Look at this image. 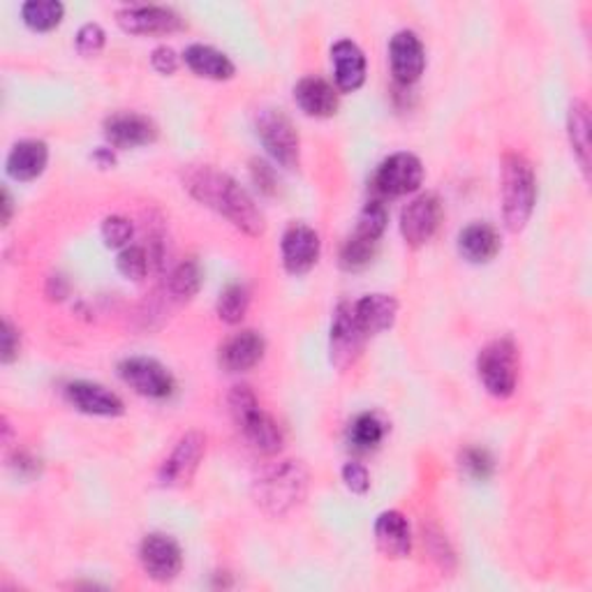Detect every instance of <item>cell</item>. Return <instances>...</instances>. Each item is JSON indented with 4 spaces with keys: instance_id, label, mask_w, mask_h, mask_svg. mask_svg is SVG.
<instances>
[{
    "instance_id": "cell-28",
    "label": "cell",
    "mask_w": 592,
    "mask_h": 592,
    "mask_svg": "<svg viewBox=\"0 0 592 592\" xmlns=\"http://www.w3.org/2000/svg\"><path fill=\"white\" fill-rule=\"evenodd\" d=\"M65 16V5L59 0H28L22 5L24 24L35 33H49L59 28Z\"/></svg>"
},
{
    "instance_id": "cell-35",
    "label": "cell",
    "mask_w": 592,
    "mask_h": 592,
    "mask_svg": "<svg viewBox=\"0 0 592 592\" xmlns=\"http://www.w3.org/2000/svg\"><path fill=\"white\" fill-rule=\"evenodd\" d=\"M102 241L107 247H128L132 237H135V227L123 216H109L102 220Z\"/></svg>"
},
{
    "instance_id": "cell-21",
    "label": "cell",
    "mask_w": 592,
    "mask_h": 592,
    "mask_svg": "<svg viewBox=\"0 0 592 592\" xmlns=\"http://www.w3.org/2000/svg\"><path fill=\"white\" fill-rule=\"evenodd\" d=\"M336 86L342 93H354L366 84V56L352 40H338L331 47Z\"/></svg>"
},
{
    "instance_id": "cell-2",
    "label": "cell",
    "mask_w": 592,
    "mask_h": 592,
    "mask_svg": "<svg viewBox=\"0 0 592 592\" xmlns=\"http://www.w3.org/2000/svg\"><path fill=\"white\" fill-rule=\"evenodd\" d=\"M255 503L274 519L288 517L309 493V470L299 461H282L255 480Z\"/></svg>"
},
{
    "instance_id": "cell-31",
    "label": "cell",
    "mask_w": 592,
    "mask_h": 592,
    "mask_svg": "<svg viewBox=\"0 0 592 592\" xmlns=\"http://www.w3.org/2000/svg\"><path fill=\"white\" fill-rule=\"evenodd\" d=\"M377 243L379 241H371L366 237L352 234L346 241V245H342V251H340V266H342V269H346V271L366 269V266L377 255Z\"/></svg>"
},
{
    "instance_id": "cell-10",
    "label": "cell",
    "mask_w": 592,
    "mask_h": 592,
    "mask_svg": "<svg viewBox=\"0 0 592 592\" xmlns=\"http://www.w3.org/2000/svg\"><path fill=\"white\" fill-rule=\"evenodd\" d=\"M140 563L146 571V577L169 583L174 581L183 569V551L174 537L165 532H150L140 544Z\"/></svg>"
},
{
    "instance_id": "cell-4",
    "label": "cell",
    "mask_w": 592,
    "mask_h": 592,
    "mask_svg": "<svg viewBox=\"0 0 592 592\" xmlns=\"http://www.w3.org/2000/svg\"><path fill=\"white\" fill-rule=\"evenodd\" d=\"M227 406L234 424L255 451H259L262 456H276L282 451V431L276 424V419L259 408V400L251 387H232L227 396Z\"/></svg>"
},
{
    "instance_id": "cell-43",
    "label": "cell",
    "mask_w": 592,
    "mask_h": 592,
    "mask_svg": "<svg viewBox=\"0 0 592 592\" xmlns=\"http://www.w3.org/2000/svg\"><path fill=\"white\" fill-rule=\"evenodd\" d=\"M113 150H117V148H98L93 153V160L98 162L100 167H105V169L113 167V165H117V153H113Z\"/></svg>"
},
{
    "instance_id": "cell-9",
    "label": "cell",
    "mask_w": 592,
    "mask_h": 592,
    "mask_svg": "<svg viewBox=\"0 0 592 592\" xmlns=\"http://www.w3.org/2000/svg\"><path fill=\"white\" fill-rule=\"evenodd\" d=\"M119 375L130 389H135L140 396L165 400L177 389L174 375L162 366L160 361L148 357H130L119 364Z\"/></svg>"
},
{
    "instance_id": "cell-8",
    "label": "cell",
    "mask_w": 592,
    "mask_h": 592,
    "mask_svg": "<svg viewBox=\"0 0 592 592\" xmlns=\"http://www.w3.org/2000/svg\"><path fill=\"white\" fill-rule=\"evenodd\" d=\"M204 454H206V437L200 431L185 433L160 466V472H158L160 484L169 488L188 486L195 480Z\"/></svg>"
},
{
    "instance_id": "cell-37",
    "label": "cell",
    "mask_w": 592,
    "mask_h": 592,
    "mask_svg": "<svg viewBox=\"0 0 592 592\" xmlns=\"http://www.w3.org/2000/svg\"><path fill=\"white\" fill-rule=\"evenodd\" d=\"M342 482L354 493V495H366L371 488V474L366 470V466H361L357 461L346 463L342 468Z\"/></svg>"
},
{
    "instance_id": "cell-20",
    "label": "cell",
    "mask_w": 592,
    "mask_h": 592,
    "mask_svg": "<svg viewBox=\"0 0 592 592\" xmlns=\"http://www.w3.org/2000/svg\"><path fill=\"white\" fill-rule=\"evenodd\" d=\"M294 102L313 119H331L340 105L336 88L322 76H303L294 86Z\"/></svg>"
},
{
    "instance_id": "cell-17",
    "label": "cell",
    "mask_w": 592,
    "mask_h": 592,
    "mask_svg": "<svg viewBox=\"0 0 592 592\" xmlns=\"http://www.w3.org/2000/svg\"><path fill=\"white\" fill-rule=\"evenodd\" d=\"M266 352V340L253 329L229 336L218 352V364L225 373H247L255 369Z\"/></svg>"
},
{
    "instance_id": "cell-36",
    "label": "cell",
    "mask_w": 592,
    "mask_h": 592,
    "mask_svg": "<svg viewBox=\"0 0 592 592\" xmlns=\"http://www.w3.org/2000/svg\"><path fill=\"white\" fill-rule=\"evenodd\" d=\"M76 51H80L84 59H93V56H98L105 45H107V33L100 24H84L76 33Z\"/></svg>"
},
{
    "instance_id": "cell-18",
    "label": "cell",
    "mask_w": 592,
    "mask_h": 592,
    "mask_svg": "<svg viewBox=\"0 0 592 592\" xmlns=\"http://www.w3.org/2000/svg\"><path fill=\"white\" fill-rule=\"evenodd\" d=\"M65 398L68 403L90 416H119L125 412L123 398L119 394H113L111 389L98 385V382H70L65 387Z\"/></svg>"
},
{
    "instance_id": "cell-19",
    "label": "cell",
    "mask_w": 592,
    "mask_h": 592,
    "mask_svg": "<svg viewBox=\"0 0 592 592\" xmlns=\"http://www.w3.org/2000/svg\"><path fill=\"white\" fill-rule=\"evenodd\" d=\"M375 542L377 548L391 560L408 558L412 553V530L406 514L396 509L382 511L375 521Z\"/></svg>"
},
{
    "instance_id": "cell-14",
    "label": "cell",
    "mask_w": 592,
    "mask_h": 592,
    "mask_svg": "<svg viewBox=\"0 0 592 592\" xmlns=\"http://www.w3.org/2000/svg\"><path fill=\"white\" fill-rule=\"evenodd\" d=\"M391 74L400 86H412L426 70V51L419 35L412 31H400L389 43Z\"/></svg>"
},
{
    "instance_id": "cell-38",
    "label": "cell",
    "mask_w": 592,
    "mask_h": 592,
    "mask_svg": "<svg viewBox=\"0 0 592 592\" xmlns=\"http://www.w3.org/2000/svg\"><path fill=\"white\" fill-rule=\"evenodd\" d=\"M19 348H22V340H19V331L10 319H3V334H0V361L10 366L12 361L19 357Z\"/></svg>"
},
{
    "instance_id": "cell-16",
    "label": "cell",
    "mask_w": 592,
    "mask_h": 592,
    "mask_svg": "<svg viewBox=\"0 0 592 592\" xmlns=\"http://www.w3.org/2000/svg\"><path fill=\"white\" fill-rule=\"evenodd\" d=\"M105 137L111 148H140L158 140V128L148 117H142V113L119 111L111 113L105 121Z\"/></svg>"
},
{
    "instance_id": "cell-7",
    "label": "cell",
    "mask_w": 592,
    "mask_h": 592,
    "mask_svg": "<svg viewBox=\"0 0 592 592\" xmlns=\"http://www.w3.org/2000/svg\"><path fill=\"white\" fill-rule=\"evenodd\" d=\"M424 183V165L414 153H394L375 171L373 190L379 200L387 197H403L416 193Z\"/></svg>"
},
{
    "instance_id": "cell-29",
    "label": "cell",
    "mask_w": 592,
    "mask_h": 592,
    "mask_svg": "<svg viewBox=\"0 0 592 592\" xmlns=\"http://www.w3.org/2000/svg\"><path fill=\"white\" fill-rule=\"evenodd\" d=\"M247 309H251V292H247V288L241 282L227 285V288L218 297V303H216L218 319L229 324V327L241 324Z\"/></svg>"
},
{
    "instance_id": "cell-32",
    "label": "cell",
    "mask_w": 592,
    "mask_h": 592,
    "mask_svg": "<svg viewBox=\"0 0 592 592\" xmlns=\"http://www.w3.org/2000/svg\"><path fill=\"white\" fill-rule=\"evenodd\" d=\"M387 222H389L387 206H385V202H382L379 197H375V200H371L364 206V212H361L354 234L366 237L371 241H379V237L385 234Z\"/></svg>"
},
{
    "instance_id": "cell-30",
    "label": "cell",
    "mask_w": 592,
    "mask_h": 592,
    "mask_svg": "<svg viewBox=\"0 0 592 592\" xmlns=\"http://www.w3.org/2000/svg\"><path fill=\"white\" fill-rule=\"evenodd\" d=\"M385 433L387 426L382 424V419L373 412H364L359 414L350 426V445L359 451H371L385 440Z\"/></svg>"
},
{
    "instance_id": "cell-6",
    "label": "cell",
    "mask_w": 592,
    "mask_h": 592,
    "mask_svg": "<svg viewBox=\"0 0 592 592\" xmlns=\"http://www.w3.org/2000/svg\"><path fill=\"white\" fill-rule=\"evenodd\" d=\"M255 130L266 153H269L280 167L285 169L299 167L301 140L288 113L274 107H264L255 117Z\"/></svg>"
},
{
    "instance_id": "cell-41",
    "label": "cell",
    "mask_w": 592,
    "mask_h": 592,
    "mask_svg": "<svg viewBox=\"0 0 592 592\" xmlns=\"http://www.w3.org/2000/svg\"><path fill=\"white\" fill-rule=\"evenodd\" d=\"M47 294L51 299H65L68 297V280L63 276H51L49 278V288H47Z\"/></svg>"
},
{
    "instance_id": "cell-24",
    "label": "cell",
    "mask_w": 592,
    "mask_h": 592,
    "mask_svg": "<svg viewBox=\"0 0 592 592\" xmlns=\"http://www.w3.org/2000/svg\"><path fill=\"white\" fill-rule=\"evenodd\" d=\"M500 234L486 222H472L458 234V251L472 264H488L500 253Z\"/></svg>"
},
{
    "instance_id": "cell-40",
    "label": "cell",
    "mask_w": 592,
    "mask_h": 592,
    "mask_svg": "<svg viewBox=\"0 0 592 592\" xmlns=\"http://www.w3.org/2000/svg\"><path fill=\"white\" fill-rule=\"evenodd\" d=\"M150 65H153V70L165 74V76L174 74L179 70V53L171 47H167V45L156 47L150 53Z\"/></svg>"
},
{
    "instance_id": "cell-11",
    "label": "cell",
    "mask_w": 592,
    "mask_h": 592,
    "mask_svg": "<svg viewBox=\"0 0 592 592\" xmlns=\"http://www.w3.org/2000/svg\"><path fill=\"white\" fill-rule=\"evenodd\" d=\"M366 334L354 319L352 303H340L336 309L334 322H331V334H329V357L331 364L346 373L350 366L357 364V359L364 352Z\"/></svg>"
},
{
    "instance_id": "cell-42",
    "label": "cell",
    "mask_w": 592,
    "mask_h": 592,
    "mask_svg": "<svg viewBox=\"0 0 592 592\" xmlns=\"http://www.w3.org/2000/svg\"><path fill=\"white\" fill-rule=\"evenodd\" d=\"M0 197H3V200H0V208H3V214H0V222H3V227H8L12 216H14V200H12L10 188H3V195H0Z\"/></svg>"
},
{
    "instance_id": "cell-26",
    "label": "cell",
    "mask_w": 592,
    "mask_h": 592,
    "mask_svg": "<svg viewBox=\"0 0 592 592\" xmlns=\"http://www.w3.org/2000/svg\"><path fill=\"white\" fill-rule=\"evenodd\" d=\"M567 135H569L571 150H575L583 174L588 177V171H590V111L583 100H575L569 107Z\"/></svg>"
},
{
    "instance_id": "cell-39",
    "label": "cell",
    "mask_w": 592,
    "mask_h": 592,
    "mask_svg": "<svg viewBox=\"0 0 592 592\" xmlns=\"http://www.w3.org/2000/svg\"><path fill=\"white\" fill-rule=\"evenodd\" d=\"M251 171H253V181L257 183V188L262 190L264 195H276L278 190V177L271 165H266L264 160H253L251 162Z\"/></svg>"
},
{
    "instance_id": "cell-13",
    "label": "cell",
    "mask_w": 592,
    "mask_h": 592,
    "mask_svg": "<svg viewBox=\"0 0 592 592\" xmlns=\"http://www.w3.org/2000/svg\"><path fill=\"white\" fill-rule=\"evenodd\" d=\"M280 253H282L285 271L292 276L309 274L317 264L319 253H322L319 234L309 225L294 222L285 229L282 241H280Z\"/></svg>"
},
{
    "instance_id": "cell-33",
    "label": "cell",
    "mask_w": 592,
    "mask_h": 592,
    "mask_svg": "<svg viewBox=\"0 0 592 592\" xmlns=\"http://www.w3.org/2000/svg\"><path fill=\"white\" fill-rule=\"evenodd\" d=\"M117 269L125 280L142 282L150 269V257L144 245H128L117 257Z\"/></svg>"
},
{
    "instance_id": "cell-25",
    "label": "cell",
    "mask_w": 592,
    "mask_h": 592,
    "mask_svg": "<svg viewBox=\"0 0 592 592\" xmlns=\"http://www.w3.org/2000/svg\"><path fill=\"white\" fill-rule=\"evenodd\" d=\"M183 61L197 76H204V80H214V82L232 80L237 72L234 63L229 61L227 53L208 45H190L183 51Z\"/></svg>"
},
{
    "instance_id": "cell-5",
    "label": "cell",
    "mask_w": 592,
    "mask_h": 592,
    "mask_svg": "<svg viewBox=\"0 0 592 592\" xmlns=\"http://www.w3.org/2000/svg\"><path fill=\"white\" fill-rule=\"evenodd\" d=\"M476 375L495 398H509L519 385V348L511 338H495L476 357Z\"/></svg>"
},
{
    "instance_id": "cell-27",
    "label": "cell",
    "mask_w": 592,
    "mask_h": 592,
    "mask_svg": "<svg viewBox=\"0 0 592 592\" xmlns=\"http://www.w3.org/2000/svg\"><path fill=\"white\" fill-rule=\"evenodd\" d=\"M202 266L197 259H185L174 266V271L169 274L167 285H165V294H169L171 301L185 303L193 299L200 288H202Z\"/></svg>"
},
{
    "instance_id": "cell-34",
    "label": "cell",
    "mask_w": 592,
    "mask_h": 592,
    "mask_svg": "<svg viewBox=\"0 0 592 592\" xmlns=\"http://www.w3.org/2000/svg\"><path fill=\"white\" fill-rule=\"evenodd\" d=\"M461 468L472 476V480L486 482V480H491V476H493L495 463H493V456L486 449L468 447L461 454Z\"/></svg>"
},
{
    "instance_id": "cell-44",
    "label": "cell",
    "mask_w": 592,
    "mask_h": 592,
    "mask_svg": "<svg viewBox=\"0 0 592 592\" xmlns=\"http://www.w3.org/2000/svg\"><path fill=\"white\" fill-rule=\"evenodd\" d=\"M16 470H19V474H24V476L35 474L37 472V461H35V458H31L28 454H16Z\"/></svg>"
},
{
    "instance_id": "cell-23",
    "label": "cell",
    "mask_w": 592,
    "mask_h": 592,
    "mask_svg": "<svg viewBox=\"0 0 592 592\" xmlns=\"http://www.w3.org/2000/svg\"><path fill=\"white\" fill-rule=\"evenodd\" d=\"M354 319L366 336L391 329L398 317V301L391 294H369L352 303Z\"/></svg>"
},
{
    "instance_id": "cell-1",
    "label": "cell",
    "mask_w": 592,
    "mask_h": 592,
    "mask_svg": "<svg viewBox=\"0 0 592 592\" xmlns=\"http://www.w3.org/2000/svg\"><path fill=\"white\" fill-rule=\"evenodd\" d=\"M183 185L200 204L214 208L216 214L227 218L247 237L264 234L266 222L255 200L229 174H222L208 165L188 167L183 171Z\"/></svg>"
},
{
    "instance_id": "cell-12",
    "label": "cell",
    "mask_w": 592,
    "mask_h": 592,
    "mask_svg": "<svg viewBox=\"0 0 592 592\" xmlns=\"http://www.w3.org/2000/svg\"><path fill=\"white\" fill-rule=\"evenodd\" d=\"M443 222V202L433 193L414 197L400 214V234L412 247L426 245Z\"/></svg>"
},
{
    "instance_id": "cell-15",
    "label": "cell",
    "mask_w": 592,
    "mask_h": 592,
    "mask_svg": "<svg viewBox=\"0 0 592 592\" xmlns=\"http://www.w3.org/2000/svg\"><path fill=\"white\" fill-rule=\"evenodd\" d=\"M119 26L130 35H169L183 28V19L162 5H132L117 14Z\"/></svg>"
},
{
    "instance_id": "cell-3",
    "label": "cell",
    "mask_w": 592,
    "mask_h": 592,
    "mask_svg": "<svg viewBox=\"0 0 592 592\" xmlns=\"http://www.w3.org/2000/svg\"><path fill=\"white\" fill-rule=\"evenodd\" d=\"M503 218L509 232L519 234L530 222L537 204V179L521 153H507L503 160Z\"/></svg>"
},
{
    "instance_id": "cell-22",
    "label": "cell",
    "mask_w": 592,
    "mask_h": 592,
    "mask_svg": "<svg viewBox=\"0 0 592 592\" xmlns=\"http://www.w3.org/2000/svg\"><path fill=\"white\" fill-rule=\"evenodd\" d=\"M49 165V146L40 140H24L12 146L8 156V174L19 183H31L45 174Z\"/></svg>"
}]
</instances>
